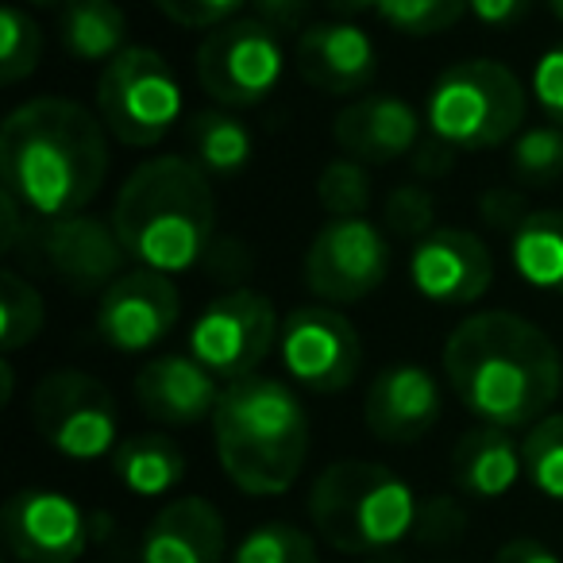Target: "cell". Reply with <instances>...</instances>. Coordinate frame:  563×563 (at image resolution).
Listing matches in <instances>:
<instances>
[{
  "label": "cell",
  "instance_id": "cell-46",
  "mask_svg": "<svg viewBox=\"0 0 563 563\" xmlns=\"http://www.w3.org/2000/svg\"><path fill=\"white\" fill-rule=\"evenodd\" d=\"M32 9H55V12H63L66 9V0H27Z\"/></svg>",
  "mask_w": 563,
  "mask_h": 563
},
{
  "label": "cell",
  "instance_id": "cell-20",
  "mask_svg": "<svg viewBox=\"0 0 563 563\" xmlns=\"http://www.w3.org/2000/svg\"><path fill=\"white\" fill-rule=\"evenodd\" d=\"M220 394H224L220 378L209 367H201L194 355H158V360L143 363L135 375L140 409L151 421L170 424V429L201 424L205 417L212 421Z\"/></svg>",
  "mask_w": 563,
  "mask_h": 563
},
{
  "label": "cell",
  "instance_id": "cell-4",
  "mask_svg": "<svg viewBox=\"0 0 563 563\" xmlns=\"http://www.w3.org/2000/svg\"><path fill=\"white\" fill-rule=\"evenodd\" d=\"M212 444L228 483L247 498H278L309 460V413L278 378L228 383L212 413Z\"/></svg>",
  "mask_w": 563,
  "mask_h": 563
},
{
  "label": "cell",
  "instance_id": "cell-35",
  "mask_svg": "<svg viewBox=\"0 0 563 563\" xmlns=\"http://www.w3.org/2000/svg\"><path fill=\"white\" fill-rule=\"evenodd\" d=\"M151 4L178 27H220L235 20L247 0H151Z\"/></svg>",
  "mask_w": 563,
  "mask_h": 563
},
{
  "label": "cell",
  "instance_id": "cell-27",
  "mask_svg": "<svg viewBox=\"0 0 563 563\" xmlns=\"http://www.w3.org/2000/svg\"><path fill=\"white\" fill-rule=\"evenodd\" d=\"M47 321V309L32 282L20 271H0V352L12 355L35 344Z\"/></svg>",
  "mask_w": 563,
  "mask_h": 563
},
{
  "label": "cell",
  "instance_id": "cell-5",
  "mask_svg": "<svg viewBox=\"0 0 563 563\" xmlns=\"http://www.w3.org/2000/svg\"><path fill=\"white\" fill-rule=\"evenodd\" d=\"M413 486L371 460H336L309 486L317 537L344 555H371L401 544L417 529Z\"/></svg>",
  "mask_w": 563,
  "mask_h": 563
},
{
  "label": "cell",
  "instance_id": "cell-16",
  "mask_svg": "<svg viewBox=\"0 0 563 563\" xmlns=\"http://www.w3.org/2000/svg\"><path fill=\"white\" fill-rule=\"evenodd\" d=\"M409 278L424 301L463 309L486 298L494 282V255L483 235L467 228H437L409 251Z\"/></svg>",
  "mask_w": 563,
  "mask_h": 563
},
{
  "label": "cell",
  "instance_id": "cell-41",
  "mask_svg": "<svg viewBox=\"0 0 563 563\" xmlns=\"http://www.w3.org/2000/svg\"><path fill=\"white\" fill-rule=\"evenodd\" d=\"M467 12L483 27L509 32V27H517L532 12V0H467Z\"/></svg>",
  "mask_w": 563,
  "mask_h": 563
},
{
  "label": "cell",
  "instance_id": "cell-28",
  "mask_svg": "<svg viewBox=\"0 0 563 563\" xmlns=\"http://www.w3.org/2000/svg\"><path fill=\"white\" fill-rule=\"evenodd\" d=\"M43 63V27L20 4H9L0 12V81L20 86L32 78Z\"/></svg>",
  "mask_w": 563,
  "mask_h": 563
},
{
  "label": "cell",
  "instance_id": "cell-7",
  "mask_svg": "<svg viewBox=\"0 0 563 563\" xmlns=\"http://www.w3.org/2000/svg\"><path fill=\"white\" fill-rule=\"evenodd\" d=\"M181 86L155 47H128L101 70L97 117L124 147H155L181 120Z\"/></svg>",
  "mask_w": 563,
  "mask_h": 563
},
{
  "label": "cell",
  "instance_id": "cell-3",
  "mask_svg": "<svg viewBox=\"0 0 563 563\" xmlns=\"http://www.w3.org/2000/svg\"><path fill=\"white\" fill-rule=\"evenodd\" d=\"M109 220L140 266L181 274L217 240L212 178L189 155H155L124 178Z\"/></svg>",
  "mask_w": 563,
  "mask_h": 563
},
{
  "label": "cell",
  "instance_id": "cell-29",
  "mask_svg": "<svg viewBox=\"0 0 563 563\" xmlns=\"http://www.w3.org/2000/svg\"><path fill=\"white\" fill-rule=\"evenodd\" d=\"M232 563H321V555L306 529L290 521H266L235 544Z\"/></svg>",
  "mask_w": 563,
  "mask_h": 563
},
{
  "label": "cell",
  "instance_id": "cell-44",
  "mask_svg": "<svg viewBox=\"0 0 563 563\" xmlns=\"http://www.w3.org/2000/svg\"><path fill=\"white\" fill-rule=\"evenodd\" d=\"M378 0H324V9L336 12L340 20H352V16H363V12H375Z\"/></svg>",
  "mask_w": 563,
  "mask_h": 563
},
{
  "label": "cell",
  "instance_id": "cell-2",
  "mask_svg": "<svg viewBox=\"0 0 563 563\" xmlns=\"http://www.w3.org/2000/svg\"><path fill=\"white\" fill-rule=\"evenodd\" d=\"M109 178V128L70 97H32L0 128V181L32 220H66Z\"/></svg>",
  "mask_w": 563,
  "mask_h": 563
},
{
  "label": "cell",
  "instance_id": "cell-11",
  "mask_svg": "<svg viewBox=\"0 0 563 563\" xmlns=\"http://www.w3.org/2000/svg\"><path fill=\"white\" fill-rule=\"evenodd\" d=\"M16 251L74 294H104L124 274V258H132L112 220H97L89 212L66 220H32Z\"/></svg>",
  "mask_w": 563,
  "mask_h": 563
},
{
  "label": "cell",
  "instance_id": "cell-38",
  "mask_svg": "<svg viewBox=\"0 0 563 563\" xmlns=\"http://www.w3.org/2000/svg\"><path fill=\"white\" fill-rule=\"evenodd\" d=\"M478 212L490 228H509L514 232L525 217H529V205H525L521 189H509V186H494L478 197Z\"/></svg>",
  "mask_w": 563,
  "mask_h": 563
},
{
  "label": "cell",
  "instance_id": "cell-17",
  "mask_svg": "<svg viewBox=\"0 0 563 563\" xmlns=\"http://www.w3.org/2000/svg\"><path fill=\"white\" fill-rule=\"evenodd\" d=\"M294 66L301 81L329 97H360L378 78L375 40L352 20H324L298 35Z\"/></svg>",
  "mask_w": 563,
  "mask_h": 563
},
{
  "label": "cell",
  "instance_id": "cell-18",
  "mask_svg": "<svg viewBox=\"0 0 563 563\" xmlns=\"http://www.w3.org/2000/svg\"><path fill=\"white\" fill-rule=\"evenodd\" d=\"M440 383L421 363H390L371 378V390L363 398V421L371 437L383 444H417L429 437L440 421Z\"/></svg>",
  "mask_w": 563,
  "mask_h": 563
},
{
  "label": "cell",
  "instance_id": "cell-23",
  "mask_svg": "<svg viewBox=\"0 0 563 563\" xmlns=\"http://www.w3.org/2000/svg\"><path fill=\"white\" fill-rule=\"evenodd\" d=\"M109 460L112 475L135 498H163V494L178 490L186 478V455L163 432H140V437L120 440Z\"/></svg>",
  "mask_w": 563,
  "mask_h": 563
},
{
  "label": "cell",
  "instance_id": "cell-42",
  "mask_svg": "<svg viewBox=\"0 0 563 563\" xmlns=\"http://www.w3.org/2000/svg\"><path fill=\"white\" fill-rule=\"evenodd\" d=\"M409 163H413V170L421 174V178H444V174H452V166H455V147L452 143H444V140H421L417 143V151L409 155Z\"/></svg>",
  "mask_w": 563,
  "mask_h": 563
},
{
  "label": "cell",
  "instance_id": "cell-34",
  "mask_svg": "<svg viewBox=\"0 0 563 563\" xmlns=\"http://www.w3.org/2000/svg\"><path fill=\"white\" fill-rule=\"evenodd\" d=\"M386 228L409 243H421L429 232H437V197H432V189H424L421 181H406V186L390 189Z\"/></svg>",
  "mask_w": 563,
  "mask_h": 563
},
{
  "label": "cell",
  "instance_id": "cell-25",
  "mask_svg": "<svg viewBox=\"0 0 563 563\" xmlns=\"http://www.w3.org/2000/svg\"><path fill=\"white\" fill-rule=\"evenodd\" d=\"M509 258L532 290L563 294V209H537L509 232Z\"/></svg>",
  "mask_w": 563,
  "mask_h": 563
},
{
  "label": "cell",
  "instance_id": "cell-45",
  "mask_svg": "<svg viewBox=\"0 0 563 563\" xmlns=\"http://www.w3.org/2000/svg\"><path fill=\"white\" fill-rule=\"evenodd\" d=\"M12 386H16V378H12V363L4 360L0 363V401H4V406L12 401Z\"/></svg>",
  "mask_w": 563,
  "mask_h": 563
},
{
  "label": "cell",
  "instance_id": "cell-24",
  "mask_svg": "<svg viewBox=\"0 0 563 563\" xmlns=\"http://www.w3.org/2000/svg\"><path fill=\"white\" fill-rule=\"evenodd\" d=\"M58 40L66 55L78 63L109 66L120 51H128V16L117 0H66L58 12Z\"/></svg>",
  "mask_w": 563,
  "mask_h": 563
},
{
  "label": "cell",
  "instance_id": "cell-14",
  "mask_svg": "<svg viewBox=\"0 0 563 563\" xmlns=\"http://www.w3.org/2000/svg\"><path fill=\"white\" fill-rule=\"evenodd\" d=\"M0 532L20 563H78L93 537V521L70 494L24 486L0 509Z\"/></svg>",
  "mask_w": 563,
  "mask_h": 563
},
{
  "label": "cell",
  "instance_id": "cell-31",
  "mask_svg": "<svg viewBox=\"0 0 563 563\" xmlns=\"http://www.w3.org/2000/svg\"><path fill=\"white\" fill-rule=\"evenodd\" d=\"M509 170L521 186H552L563 178V128H525L509 147Z\"/></svg>",
  "mask_w": 563,
  "mask_h": 563
},
{
  "label": "cell",
  "instance_id": "cell-6",
  "mask_svg": "<svg viewBox=\"0 0 563 563\" xmlns=\"http://www.w3.org/2000/svg\"><path fill=\"white\" fill-rule=\"evenodd\" d=\"M424 120L455 151H486L517 140L525 124V86L494 58L455 63L432 81Z\"/></svg>",
  "mask_w": 563,
  "mask_h": 563
},
{
  "label": "cell",
  "instance_id": "cell-43",
  "mask_svg": "<svg viewBox=\"0 0 563 563\" xmlns=\"http://www.w3.org/2000/svg\"><path fill=\"white\" fill-rule=\"evenodd\" d=\"M494 563H563V560L548 544H540V540L514 537V540H506V544L498 548Z\"/></svg>",
  "mask_w": 563,
  "mask_h": 563
},
{
  "label": "cell",
  "instance_id": "cell-32",
  "mask_svg": "<svg viewBox=\"0 0 563 563\" xmlns=\"http://www.w3.org/2000/svg\"><path fill=\"white\" fill-rule=\"evenodd\" d=\"M371 170L355 158H332L329 166L317 178V201L329 212V220H344V217H363L371 209Z\"/></svg>",
  "mask_w": 563,
  "mask_h": 563
},
{
  "label": "cell",
  "instance_id": "cell-39",
  "mask_svg": "<svg viewBox=\"0 0 563 563\" xmlns=\"http://www.w3.org/2000/svg\"><path fill=\"white\" fill-rule=\"evenodd\" d=\"M313 0H255V16L278 35H301Z\"/></svg>",
  "mask_w": 563,
  "mask_h": 563
},
{
  "label": "cell",
  "instance_id": "cell-13",
  "mask_svg": "<svg viewBox=\"0 0 563 563\" xmlns=\"http://www.w3.org/2000/svg\"><path fill=\"white\" fill-rule=\"evenodd\" d=\"M278 360L286 375L313 394H340L363 367L355 324L336 306H298L282 317Z\"/></svg>",
  "mask_w": 563,
  "mask_h": 563
},
{
  "label": "cell",
  "instance_id": "cell-9",
  "mask_svg": "<svg viewBox=\"0 0 563 563\" xmlns=\"http://www.w3.org/2000/svg\"><path fill=\"white\" fill-rule=\"evenodd\" d=\"M197 81L224 109H251L278 89L286 70L282 35L258 16H235L212 27L197 47Z\"/></svg>",
  "mask_w": 563,
  "mask_h": 563
},
{
  "label": "cell",
  "instance_id": "cell-1",
  "mask_svg": "<svg viewBox=\"0 0 563 563\" xmlns=\"http://www.w3.org/2000/svg\"><path fill=\"white\" fill-rule=\"evenodd\" d=\"M440 363L463 409L494 429H532L563 390V355L552 336L506 309L463 317Z\"/></svg>",
  "mask_w": 563,
  "mask_h": 563
},
{
  "label": "cell",
  "instance_id": "cell-36",
  "mask_svg": "<svg viewBox=\"0 0 563 563\" xmlns=\"http://www.w3.org/2000/svg\"><path fill=\"white\" fill-rule=\"evenodd\" d=\"M532 97H537L540 112L552 120L555 128H563V43L548 47L532 66Z\"/></svg>",
  "mask_w": 563,
  "mask_h": 563
},
{
  "label": "cell",
  "instance_id": "cell-33",
  "mask_svg": "<svg viewBox=\"0 0 563 563\" xmlns=\"http://www.w3.org/2000/svg\"><path fill=\"white\" fill-rule=\"evenodd\" d=\"M375 12L394 32L429 40V35H444L448 27L460 24L467 0H378Z\"/></svg>",
  "mask_w": 563,
  "mask_h": 563
},
{
  "label": "cell",
  "instance_id": "cell-30",
  "mask_svg": "<svg viewBox=\"0 0 563 563\" xmlns=\"http://www.w3.org/2000/svg\"><path fill=\"white\" fill-rule=\"evenodd\" d=\"M525 478L544 498L563 501V413H548L521 440Z\"/></svg>",
  "mask_w": 563,
  "mask_h": 563
},
{
  "label": "cell",
  "instance_id": "cell-19",
  "mask_svg": "<svg viewBox=\"0 0 563 563\" xmlns=\"http://www.w3.org/2000/svg\"><path fill=\"white\" fill-rule=\"evenodd\" d=\"M332 140L347 158L363 166H383L406 158L421 143V117L409 101L390 93H367L336 112Z\"/></svg>",
  "mask_w": 563,
  "mask_h": 563
},
{
  "label": "cell",
  "instance_id": "cell-40",
  "mask_svg": "<svg viewBox=\"0 0 563 563\" xmlns=\"http://www.w3.org/2000/svg\"><path fill=\"white\" fill-rule=\"evenodd\" d=\"M205 271L217 282H235L251 271V251L240 240H212V247L205 251Z\"/></svg>",
  "mask_w": 563,
  "mask_h": 563
},
{
  "label": "cell",
  "instance_id": "cell-47",
  "mask_svg": "<svg viewBox=\"0 0 563 563\" xmlns=\"http://www.w3.org/2000/svg\"><path fill=\"white\" fill-rule=\"evenodd\" d=\"M544 4H548V12L563 24V0H544Z\"/></svg>",
  "mask_w": 563,
  "mask_h": 563
},
{
  "label": "cell",
  "instance_id": "cell-12",
  "mask_svg": "<svg viewBox=\"0 0 563 563\" xmlns=\"http://www.w3.org/2000/svg\"><path fill=\"white\" fill-rule=\"evenodd\" d=\"M390 274V243L367 217L329 220L306 251V286L324 306H352Z\"/></svg>",
  "mask_w": 563,
  "mask_h": 563
},
{
  "label": "cell",
  "instance_id": "cell-10",
  "mask_svg": "<svg viewBox=\"0 0 563 563\" xmlns=\"http://www.w3.org/2000/svg\"><path fill=\"white\" fill-rule=\"evenodd\" d=\"M278 332L271 298L251 286H235L212 298L189 324V355L224 383H240L258 375L263 360L278 347Z\"/></svg>",
  "mask_w": 563,
  "mask_h": 563
},
{
  "label": "cell",
  "instance_id": "cell-26",
  "mask_svg": "<svg viewBox=\"0 0 563 563\" xmlns=\"http://www.w3.org/2000/svg\"><path fill=\"white\" fill-rule=\"evenodd\" d=\"M189 151L209 178H232L251 163V128L232 109H205L189 120Z\"/></svg>",
  "mask_w": 563,
  "mask_h": 563
},
{
  "label": "cell",
  "instance_id": "cell-37",
  "mask_svg": "<svg viewBox=\"0 0 563 563\" xmlns=\"http://www.w3.org/2000/svg\"><path fill=\"white\" fill-rule=\"evenodd\" d=\"M463 529H467V514H463L455 498L437 494V498H424L421 509H417V529L413 532L421 540H429V544H448V540H455Z\"/></svg>",
  "mask_w": 563,
  "mask_h": 563
},
{
  "label": "cell",
  "instance_id": "cell-15",
  "mask_svg": "<svg viewBox=\"0 0 563 563\" xmlns=\"http://www.w3.org/2000/svg\"><path fill=\"white\" fill-rule=\"evenodd\" d=\"M181 298L170 274L135 266L97 298L93 329L112 352H151L178 324Z\"/></svg>",
  "mask_w": 563,
  "mask_h": 563
},
{
  "label": "cell",
  "instance_id": "cell-21",
  "mask_svg": "<svg viewBox=\"0 0 563 563\" xmlns=\"http://www.w3.org/2000/svg\"><path fill=\"white\" fill-rule=\"evenodd\" d=\"M228 525L201 494L174 498L151 517L140 544V563H224Z\"/></svg>",
  "mask_w": 563,
  "mask_h": 563
},
{
  "label": "cell",
  "instance_id": "cell-8",
  "mask_svg": "<svg viewBox=\"0 0 563 563\" xmlns=\"http://www.w3.org/2000/svg\"><path fill=\"white\" fill-rule=\"evenodd\" d=\"M32 424L51 452L74 463L112 455L120 444V409L112 390L86 371H51L32 394Z\"/></svg>",
  "mask_w": 563,
  "mask_h": 563
},
{
  "label": "cell",
  "instance_id": "cell-22",
  "mask_svg": "<svg viewBox=\"0 0 563 563\" xmlns=\"http://www.w3.org/2000/svg\"><path fill=\"white\" fill-rule=\"evenodd\" d=\"M525 475V452L509 429L475 424L452 448V483L471 498H501Z\"/></svg>",
  "mask_w": 563,
  "mask_h": 563
}]
</instances>
